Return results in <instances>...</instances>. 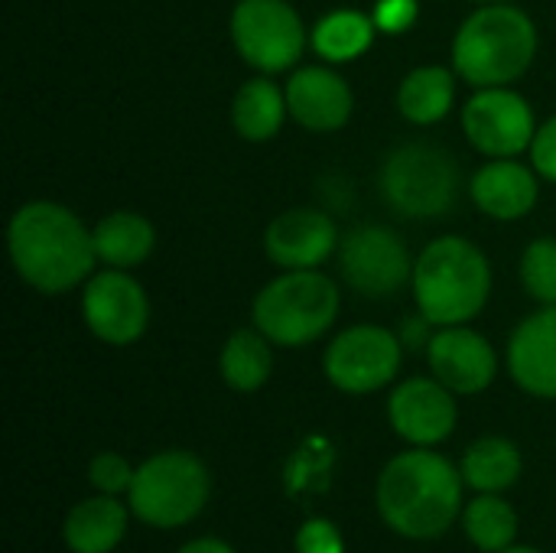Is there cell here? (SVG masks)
<instances>
[{"label":"cell","mask_w":556,"mask_h":553,"mask_svg":"<svg viewBox=\"0 0 556 553\" xmlns=\"http://www.w3.org/2000/svg\"><path fill=\"white\" fill-rule=\"evenodd\" d=\"M91 238H94L98 261L108 267H117V271L140 267L156 248V231H153L150 218H143L140 212H127V209L104 215L94 225Z\"/></svg>","instance_id":"19"},{"label":"cell","mask_w":556,"mask_h":553,"mask_svg":"<svg viewBox=\"0 0 556 553\" xmlns=\"http://www.w3.org/2000/svg\"><path fill=\"white\" fill-rule=\"evenodd\" d=\"M463 469L417 447L394 456L378 479V512L391 531L414 541L440 538L463 512Z\"/></svg>","instance_id":"2"},{"label":"cell","mask_w":556,"mask_h":553,"mask_svg":"<svg viewBox=\"0 0 556 553\" xmlns=\"http://www.w3.org/2000/svg\"><path fill=\"white\" fill-rule=\"evenodd\" d=\"M502 553H541V551H534V548H508V551H502Z\"/></svg>","instance_id":"34"},{"label":"cell","mask_w":556,"mask_h":553,"mask_svg":"<svg viewBox=\"0 0 556 553\" xmlns=\"http://www.w3.org/2000/svg\"><path fill=\"white\" fill-rule=\"evenodd\" d=\"M342 535L336 525L323 521V518H313L300 528L296 535V553H342Z\"/></svg>","instance_id":"29"},{"label":"cell","mask_w":556,"mask_h":553,"mask_svg":"<svg viewBox=\"0 0 556 553\" xmlns=\"http://www.w3.org/2000/svg\"><path fill=\"white\" fill-rule=\"evenodd\" d=\"M176 553H235L225 541H215V538H202V541H192V544H186L182 551Z\"/></svg>","instance_id":"33"},{"label":"cell","mask_w":556,"mask_h":553,"mask_svg":"<svg viewBox=\"0 0 556 553\" xmlns=\"http://www.w3.org/2000/svg\"><path fill=\"white\" fill-rule=\"evenodd\" d=\"M371 20L384 33H404L417 20V0H378V10Z\"/></svg>","instance_id":"30"},{"label":"cell","mask_w":556,"mask_h":553,"mask_svg":"<svg viewBox=\"0 0 556 553\" xmlns=\"http://www.w3.org/2000/svg\"><path fill=\"white\" fill-rule=\"evenodd\" d=\"M466 535L479 551H508L515 544V535H518V515L495 492H482L466 508Z\"/></svg>","instance_id":"26"},{"label":"cell","mask_w":556,"mask_h":553,"mask_svg":"<svg viewBox=\"0 0 556 553\" xmlns=\"http://www.w3.org/2000/svg\"><path fill=\"white\" fill-rule=\"evenodd\" d=\"M7 248L16 274L39 293H68L94 267V238L81 218L59 202H26L13 212Z\"/></svg>","instance_id":"1"},{"label":"cell","mask_w":556,"mask_h":553,"mask_svg":"<svg viewBox=\"0 0 556 553\" xmlns=\"http://www.w3.org/2000/svg\"><path fill=\"white\" fill-rule=\"evenodd\" d=\"M274 368L270 339L261 329H238L222 349V378L235 391H257Z\"/></svg>","instance_id":"24"},{"label":"cell","mask_w":556,"mask_h":553,"mask_svg":"<svg viewBox=\"0 0 556 553\" xmlns=\"http://www.w3.org/2000/svg\"><path fill=\"white\" fill-rule=\"evenodd\" d=\"M381 196L404 218H440L456 205L459 166L450 150L417 140L388 153L381 166Z\"/></svg>","instance_id":"6"},{"label":"cell","mask_w":556,"mask_h":553,"mask_svg":"<svg viewBox=\"0 0 556 553\" xmlns=\"http://www.w3.org/2000/svg\"><path fill=\"white\" fill-rule=\"evenodd\" d=\"M287 108L290 117L306 130L332 134L349 124L355 98L339 72L326 65H306L293 72V78L287 81Z\"/></svg>","instance_id":"16"},{"label":"cell","mask_w":556,"mask_h":553,"mask_svg":"<svg viewBox=\"0 0 556 553\" xmlns=\"http://www.w3.org/2000/svg\"><path fill=\"white\" fill-rule=\"evenodd\" d=\"M391 427L414 447L443 443L456 427L453 391L437 378H410L394 388L388 404Z\"/></svg>","instance_id":"14"},{"label":"cell","mask_w":556,"mask_h":553,"mask_svg":"<svg viewBox=\"0 0 556 553\" xmlns=\"http://www.w3.org/2000/svg\"><path fill=\"white\" fill-rule=\"evenodd\" d=\"M339 248V228L326 212L290 209L267 225L264 251L283 271H316Z\"/></svg>","instance_id":"15"},{"label":"cell","mask_w":556,"mask_h":553,"mask_svg":"<svg viewBox=\"0 0 556 553\" xmlns=\"http://www.w3.org/2000/svg\"><path fill=\"white\" fill-rule=\"evenodd\" d=\"M521 476V453L505 437L476 440L463 456V479L476 492H505Z\"/></svg>","instance_id":"23"},{"label":"cell","mask_w":556,"mask_h":553,"mask_svg":"<svg viewBox=\"0 0 556 553\" xmlns=\"http://www.w3.org/2000/svg\"><path fill=\"white\" fill-rule=\"evenodd\" d=\"M231 39L241 59L257 72H283L306 49V26L287 0H238Z\"/></svg>","instance_id":"8"},{"label":"cell","mask_w":556,"mask_h":553,"mask_svg":"<svg viewBox=\"0 0 556 553\" xmlns=\"http://www.w3.org/2000/svg\"><path fill=\"white\" fill-rule=\"evenodd\" d=\"M410 287L417 310L433 326H466L489 303L492 267L472 241L446 235L420 251Z\"/></svg>","instance_id":"3"},{"label":"cell","mask_w":556,"mask_h":553,"mask_svg":"<svg viewBox=\"0 0 556 553\" xmlns=\"http://www.w3.org/2000/svg\"><path fill=\"white\" fill-rule=\"evenodd\" d=\"M287 111H290L287 108V91L277 81L251 78V81H244L238 88V95L231 101V124L244 140L264 143V140L280 134Z\"/></svg>","instance_id":"21"},{"label":"cell","mask_w":556,"mask_h":553,"mask_svg":"<svg viewBox=\"0 0 556 553\" xmlns=\"http://www.w3.org/2000/svg\"><path fill=\"white\" fill-rule=\"evenodd\" d=\"M479 3H505V0H479Z\"/></svg>","instance_id":"35"},{"label":"cell","mask_w":556,"mask_h":553,"mask_svg":"<svg viewBox=\"0 0 556 553\" xmlns=\"http://www.w3.org/2000/svg\"><path fill=\"white\" fill-rule=\"evenodd\" d=\"M538 52L531 16L511 3H485L469 13L453 39V65L476 88L521 78Z\"/></svg>","instance_id":"4"},{"label":"cell","mask_w":556,"mask_h":553,"mask_svg":"<svg viewBox=\"0 0 556 553\" xmlns=\"http://www.w3.org/2000/svg\"><path fill=\"white\" fill-rule=\"evenodd\" d=\"M81 313L88 329L108 345H130L147 332L150 300L143 287L117 267L101 271L81 293Z\"/></svg>","instance_id":"12"},{"label":"cell","mask_w":556,"mask_h":553,"mask_svg":"<svg viewBox=\"0 0 556 553\" xmlns=\"http://www.w3.org/2000/svg\"><path fill=\"white\" fill-rule=\"evenodd\" d=\"M127 531V508L114 495L78 502L65 518V544L72 553H111Z\"/></svg>","instance_id":"20"},{"label":"cell","mask_w":556,"mask_h":553,"mask_svg":"<svg viewBox=\"0 0 556 553\" xmlns=\"http://www.w3.org/2000/svg\"><path fill=\"white\" fill-rule=\"evenodd\" d=\"M342 297L319 271H283L254 300V326L277 345L300 349L319 339L339 316Z\"/></svg>","instance_id":"5"},{"label":"cell","mask_w":556,"mask_h":553,"mask_svg":"<svg viewBox=\"0 0 556 553\" xmlns=\"http://www.w3.org/2000/svg\"><path fill=\"white\" fill-rule=\"evenodd\" d=\"M375 20L358 10H336L323 16L313 29V49L326 62H352L375 39Z\"/></svg>","instance_id":"25"},{"label":"cell","mask_w":556,"mask_h":553,"mask_svg":"<svg viewBox=\"0 0 556 553\" xmlns=\"http://www.w3.org/2000/svg\"><path fill=\"white\" fill-rule=\"evenodd\" d=\"M427 359L433 378L443 381L453 394H479L495 381L498 372L492 342L466 326H443L430 339Z\"/></svg>","instance_id":"13"},{"label":"cell","mask_w":556,"mask_h":553,"mask_svg":"<svg viewBox=\"0 0 556 553\" xmlns=\"http://www.w3.org/2000/svg\"><path fill=\"white\" fill-rule=\"evenodd\" d=\"M508 368L528 394L556 398V306H544L515 329Z\"/></svg>","instance_id":"17"},{"label":"cell","mask_w":556,"mask_h":553,"mask_svg":"<svg viewBox=\"0 0 556 553\" xmlns=\"http://www.w3.org/2000/svg\"><path fill=\"white\" fill-rule=\"evenodd\" d=\"M531 160H534V169L541 176L556 183V114L544 127H538L534 143H531Z\"/></svg>","instance_id":"31"},{"label":"cell","mask_w":556,"mask_h":553,"mask_svg":"<svg viewBox=\"0 0 556 553\" xmlns=\"http://www.w3.org/2000/svg\"><path fill=\"white\" fill-rule=\"evenodd\" d=\"M456 101V78L443 65H420L404 75L397 88V108L410 124H437Z\"/></svg>","instance_id":"22"},{"label":"cell","mask_w":556,"mask_h":553,"mask_svg":"<svg viewBox=\"0 0 556 553\" xmlns=\"http://www.w3.org/2000/svg\"><path fill=\"white\" fill-rule=\"evenodd\" d=\"M339 267L352 290L371 300L394 297L414 280V261L404 238L384 225H362L339 241Z\"/></svg>","instance_id":"9"},{"label":"cell","mask_w":556,"mask_h":553,"mask_svg":"<svg viewBox=\"0 0 556 553\" xmlns=\"http://www.w3.org/2000/svg\"><path fill=\"white\" fill-rule=\"evenodd\" d=\"M401 339L381 326H352L326 349V378L345 394L381 391L401 368Z\"/></svg>","instance_id":"10"},{"label":"cell","mask_w":556,"mask_h":553,"mask_svg":"<svg viewBox=\"0 0 556 553\" xmlns=\"http://www.w3.org/2000/svg\"><path fill=\"white\" fill-rule=\"evenodd\" d=\"M521 284L544 306H556V238H538L525 248Z\"/></svg>","instance_id":"27"},{"label":"cell","mask_w":556,"mask_h":553,"mask_svg":"<svg viewBox=\"0 0 556 553\" xmlns=\"http://www.w3.org/2000/svg\"><path fill=\"white\" fill-rule=\"evenodd\" d=\"M430 319L420 313V316H410V319H404V329H401V342L407 345V349H420V345H430V339L437 336V332H430Z\"/></svg>","instance_id":"32"},{"label":"cell","mask_w":556,"mask_h":553,"mask_svg":"<svg viewBox=\"0 0 556 553\" xmlns=\"http://www.w3.org/2000/svg\"><path fill=\"white\" fill-rule=\"evenodd\" d=\"M463 130L479 153L492 160H505V156H518L534 143L538 124L528 98H521L508 85H495V88H479L466 101Z\"/></svg>","instance_id":"11"},{"label":"cell","mask_w":556,"mask_h":553,"mask_svg":"<svg viewBox=\"0 0 556 553\" xmlns=\"http://www.w3.org/2000/svg\"><path fill=\"white\" fill-rule=\"evenodd\" d=\"M212 479L199 456L166 450L150 456L130 486V512L153 528L189 525L208 502Z\"/></svg>","instance_id":"7"},{"label":"cell","mask_w":556,"mask_h":553,"mask_svg":"<svg viewBox=\"0 0 556 553\" xmlns=\"http://www.w3.org/2000/svg\"><path fill=\"white\" fill-rule=\"evenodd\" d=\"M472 202L498 222L525 218L538 205V179L518 160H492L472 176Z\"/></svg>","instance_id":"18"},{"label":"cell","mask_w":556,"mask_h":553,"mask_svg":"<svg viewBox=\"0 0 556 553\" xmlns=\"http://www.w3.org/2000/svg\"><path fill=\"white\" fill-rule=\"evenodd\" d=\"M134 473L130 463L117 453H98L88 466V479L98 492L104 495H121V492H130L134 486Z\"/></svg>","instance_id":"28"}]
</instances>
